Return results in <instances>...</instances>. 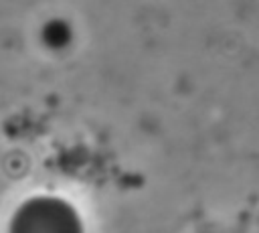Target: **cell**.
<instances>
[{"instance_id":"1","label":"cell","mask_w":259,"mask_h":233,"mask_svg":"<svg viewBox=\"0 0 259 233\" xmlns=\"http://www.w3.org/2000/svg\"><path fill=\"white\" fill-rule=\"evenodd\" d=\"M10 233H77V221L63 203L36 199L20 207L12 219Z\"/></svg>"}]
</instances>
